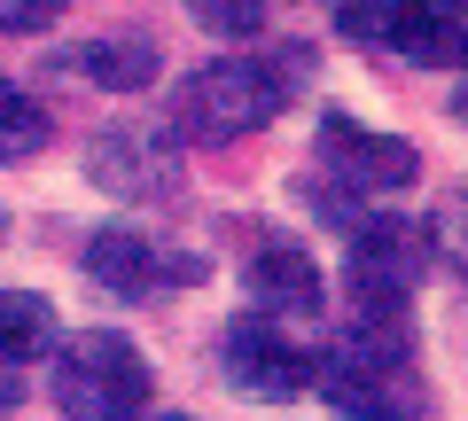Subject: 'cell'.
I'll list each match as a JSON object with an SVG mask.
<instances>
[{
  "instance_id": "13",
  "label": "cell",
  "mask_w": 468,
  "mask_h": 421,
  "mask_svg": "<svg viewBox=\"0 0 468 421\" xmlns=\"http://www.w3.org/2000/svg\"><path fill=\"white\" fill-rule=\"evenodd\" d=\"M55 141L48 101H32L16 79H0V156H39Z\"/></svg>"
},
{
  "instance_id": "10",
  "label": "cell",
  "mask_w": 468,
  "mask_h": 421,
  "mask_svg": "<svg viewBox=\"0 0 468 421\" xmlns=\"http://www.w3.org/2000/svg\"><path fill=\"white\" fill-rule=\"evenodd\" d=\"M375 39L406 47L414 63H452L461 55V8H375Z\"/></svg>"
},
{
  "instance_id": "2",
  "label": "cell",
  "mask_w": 468,
  "mask_h": 421,
  "mask_svg": "<svg viewBox=\"0 0 468 421\" xmlns=\"http://www.w3.org/2000/svg\"><path fill=\"white\" fill-rule=\"evenodd\" d=\"M282 101H289V70L282 63L218 55V63H203L196 79L180 86L172 118H180V133H196V141H242V133H258V125L282 118Z\"/></svg>"
},
{
  "instance_id": "8",
  "label": "cell",
  "mask_w": 468,
  "mask_h": 421,
  "mask_svg": "<svg viewBox=\"0 0 468 421\" xmlns=\"http://www.w3.org/2000/svg\"><path fill=\"white\" fill-rule=\"evenodd\" d=\"M94 180L110 195H165L172 164H165V141L149 133H94Z\"/></svg>"
},
{
  "instance_id": "12",
  "label": "cell",
  "mask_w": 468,
  "mask_h": 421,
  "mask_svg": "<svg viewBox=\"0 0 468 421\" xmlns=\"http://www.w3.org/2000/svg\"><path fill=\"white\" fill-rule=\"evenodd\" d=\"M70 70H86V79L110 86V94H133V86L156 79V47L149 39H94V47L70 55Z\"/></svg>"
},
{
  "instance_id": "3",
  "label": "cell",
  "mask_w": 468,
  "mask_h": 421,
  "mask_svg": "<svg viewBox=\"0 0 468 421\" xmlns=\"http://www.w3.org/2000/svg\"><path fill=\"white\" fill-rule=\"evenodd\" d=\"M149 390H156L149 359L117 328H86L55 359V405H63V421H133L149 405Z\"/></svg>"
},
{
  "instance_id": "7",
  "label": "cell",
  "mask_w": 468,
  "mask_h": 421,
  "mask_svg": "<svg viewBox=\"0 0 468 421\" xmlns=\"http://www.w3.org/2000/svg\"><path fill=\"white\" fill-rule=\"evenodd\" d=\"M328 164L344 172L359 195H390V187H414L421 180V156L390 133H359L351 118H328Z\"/></svg>"
},
{
  "instance_id": "11",
  "label": "cell",
  "mask_w": 468,
  "mask_h": 421,
  "mask_svg": "<svg viewBox=\"0 0 468 421\" xmlns=\"http://www.w3.org/2000/svg\"><path fill=\"white\" fill-rule=\"evenodd\" d=\"M55 304L32 297V289H0V367H24V359L55 352Z\"/></svg>"
},
{
  "instance_id": "16",
  "label": "cell",
  "mask_w": 468,
  "mask_h": 421,
  "mask_svg": "<svg viewBox=\"0 0 468 421\" xmlns=\"http://www.w3.org/2000/svg\"><path fill=\"white\" fill-rule=\"evenodd\" d=\"M8 405H16V374L0 367V414H8Z\"/></svg>"
},
{
  "instance_id": "15",
  "label": "cell",
  "mask_w": 468,
  "mask_h": 421,
  "mask_svg": "<svg viewBox=\"0 0 468 421\" xmlns=\"http://www.w3.org/2000/svg\"><path fill=\"white\" fill-rule=\"evenodd\" d=\"M63 16V0H0V32H39Z\"/></svg>"
},
{
  "instance_id": "14",
  "label": "cell",
  "mask_w": 468,
  "mask_h": 421,
  "mask_svg": "<svg viewBox=\"0 0 468 421\" xmlns=\"http://www.w3.org/2000/svg\"><path fill=\"white\" fill-rule=\"evenodd\" d=\"M187 16H196L203 32H218V39H258V24H266V8H258V0H196Z\"/></svg>"
},
{
  "instance_id": "9",
  "label": "cell",
  "mask_w": 468,
  "mask_h": 421,
  "mask_svg": "<svg viewBox=\"0 0 468 421\" xmlns=\"http://www.w3.org/2000/svg\"><path fill=\"white\" fill-rule=\"evenodd\" d=\"M250 297L266 304V312H289V321H313L320 312V273L304 250H289V242H273V250L250 258ZM258 312V321H266Z\"/></svg>"
},
{
  "instance_id": "6",
  "label": "cell",
  "mask_w": 468,
  "mask_h": 421,
  "mask_svg": "<svg viewBox=\"0 0 468 421\" xmlns=\"http://www.w3.org/2000/svg\"><path fill=\"white\" fill-rule=\"evenodd\" d=\"M86 273H94L110 297H156L165 281H196V266H187V258H165L141 226H101V235L86 242Z\"/></svg>"
},
{
  "instance_id": "4",
  "label": "cell",
  "mask_w": 468,
  "mask_h": 421,
  "mask_svg": "<svg viewBox=\"0 0 468 421\" xmlns=\"http://www.w3.org/2000/svg\"><path fill=\"white\" fill-rule=\"evenodd\" d=\"M218 359H227V383L242 390V398H304V390L320 383V352L313 343H297L289 328L273 321H234L227 343H218Z\"/></svg>"
},
{
  "instance_id": "5",
  "label": "cell",
  "mask_w": 468,
  "mask_h": 421,
  "mask_svg": "<svg viewBox=\"0 0 468 421\" xmlns=\"http://www.w3.org/2000/svg\"><path fill=\"white\" fill-rule=\"evenodd\" d=\"M430 226L414 219H383L375 211V226H359V242H351V281H359V304H399L421 289V273H430Z\"/></svg>"
},
{
  "instance_id": "1",
  "label": "cell",
  "mask_w": 468,
  "mask_h": 421,
  "mask_svg": "<svg viewBox=\"0 0 468 421\" xmlns=\"http://www.w3.org/2000/svg\"><path fill=\"white\" fill-rule=\"evenodd\" d=\"M335 414L351 421H414L421 414V374H414V336L399 304H359L335 352H320V383Z\"/></svg>"
}]
</instances>
